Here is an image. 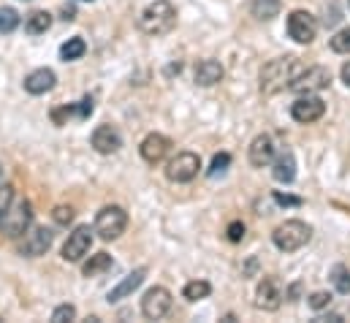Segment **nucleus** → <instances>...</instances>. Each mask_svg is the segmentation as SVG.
<instances>
[{
  "label": "nucleus",
  "mask_w": 350,
  "mask_h": 323,
  "mask_svg": "<svg viewBox=\"0 0 350 323\" xmlns=\"http://www.w3.org/2000/svg\"><path fill=\"white\" fill-rule=\"evenodd\" d=\"M198 168H201V158L196 153H176V158H172L166 166V177L172 182H190L196 179Z\"/></svg>",
  "instance_id": "nucleus-11"
},
{
  "label": "nucleus",
  "mask_w": 350,
  "mask_h": 323,
  "mask_svg": "<svg viewBox=\"0 0 350 323\" xmlns=\"http://www.w3.org/2000/svg\"><path fill=\"white\" fill-rule=\"evenodd\" d=\"M52 218H55V223H60V226H68V223L74 220V209H71V207H55Z\"/></svg>",
  "instance_id": "nucleus-32"
},
{
  "label": "nucleus",
  "mask_w": 350,
  "mask_h": 323,
  "mask_svg": "<svg viewBox=\"0 0 350 323\" xmlns=\"http://www.w3.org/2000/svg\"><path fill=\"white\" fill-rule=\"evenodd\" d=\"M128 229V212L122 207H103L95 218V234L106 242L120 240Z\"/></svg>",
  "instance_id": "nucleus-5"
},
{
  "label": "nucleus",
  "mask_w": 350,
  "mask_h": 323,
  "mask_svg": "<svg viewBox=\"0 0 350 323\" xmlns=\"http://www.w3.org/2000/svg\"><path fill=\"white\" fill-rule=\"evenodd\" d=\"M74 318H77V307L74 305H60L52 313V321L55 323H66V321H74Z\"/></svg>",
  "instance_id": "nucleus-29"
},
{
  "label": "nucleus",
  "mask_w": 350,
  "mask_h": 323,
  "mask_svg": "<svg viewBox=\"0 0 350 323\" xmlns=\"http://www.w3.org/2000/svg\"><path fill=\"white\" fill-rule=\"evenodd\" d=\"M169 150H172V139L169 136H163V133H150L144 142H142V147H139V153H142V158L147 163H161L166 155H169Z\"/></svg>",
  "instance_id": "nucleus-15"
},
{
  "label": "nucleus",
  "mask_w": 350,
  "mask_h": 323,
  "mask_svg": "<svg viewBox=\"0 0 350 323\" xmlns=\"http://www.w3.org/2000/svg\"><path fill=\"white\" fill-rule=\"evenodd\" d=\"M52 27V14L49 11H33L30 16H27V22H25V30L30 33V36H41V33H46Z\"/></svg>",
  "instance_id": "nucleus-22"
},
{
  "label": "nucleus",
  "mask_w": 350,
  "mask_h": 323,
  "mask_svg": "<svg viewBox=\"0 0 350 323\" xmlns=\"http://www.w3.org/2000/svg\"><path fill=\"white\" fill-rule=\"evenodd\" d=\"M212 294V285L206 283V280H193V283H187L185 288H182V296L187 299V302H198V299H206Z\"/></svg>",
  "instance_id": "nucleus-25"
},
{
  "label": "nucleus",
  "mask_w": 350,
  "mask_h": 323,
  "mask_svg": "<svg viewBox=\"0 0 350 323\" xmlns=\"http://www.w3.org/2000/svg\"><path fill=\"white\" fill-rule=\"evenodd\" d=\"M11 201H14V188L11 185H0V218L11 207Z\"/></svg>",
  "instance_id": "nucleus-34"
},
{
  "label": "nucleus",
  "mask_w": 350,
  "mask_h": 323,
  "mask_svg": "<svg viewBox=\"0 0 350 323\" xmlns=\"http://www.w3.org/2000/svg\"><path fill=\"white\" fill-rule=\"evenodd\" d=\"M307 66L296 57V55H285V57H274L263 66L261 71V92L263 95H277L282 90L291 87V81L296 79Z\"/></svg>",
  "instance_id": "nucleus-1"
},
{
  "label": "nucleus",
  "mask_w": 350,
  "mask_h": 323,
  "mask_svg": "<svg viewBox=\"0 0 350 323\" xmlns=\"http://www.w3.org/2000/svg\"><path fill=\"white\" fill-rule=\"evenodd\" d=\"M90 142H92V147L100 155H111V153H117L122 147V136H120V131L114 125H98L92 131V139Z\"/></svg>",
  "instance_id": "nucleus-14"
},
{
  "label": "nucleus",
  "mask_w": 350,
  "mask_h": 323,
  "mask_svg": "<svg viewBox=\"0 0 350 323\" xmlns=\"http://www.w3.org/2000/svg\"><path fill=\"white\" fill-rule=\"evenodd\" d=\"M348 5H350V0H348Z\"/></svg>",
  "instance_id": "nucleus-38"
},
{
  "label": "nucleus",
  "mask_w": 350,
  "mask_h": 323,
  "mask_svg": "<svg viewBox=\"0 0 350 323\" xmlns=\"http://www.w3.org/2000/svg\"><path fill=\"white\" fill-rule=\"evenodd\" d=\"M55 81H57V77H55L52 68H36V71H30L25 77V90L30 95H44V92H49L55 87Z\"/></svg>",
  "instance_id": "nucleus-16"
},
{
  "label": "nucleus",
  "mask_w": 350,
  "mask_h": 323,
  "mask_svg": "<svg viewBox=\"0 0 350 323\" xmlns=\"http://www.w3.org/2000/svg\"><path fill=\"white\" fill-rule=\"evenodd\" d=\"M280 8H282L280 0H253L250 3V14L256 19H274L280 14Z\"/></svg>",
  "instance_id": "nucleus-23"
},
{
  "label": "nucleus",
  "mask_w": 350,
  "mask_h": 323,
  "mask_svg": "<svg viewBox=\"0 0 350 323\" xmlns=\"http://www.w3.org/2000/svg\"><path fill=\"white\" fill-rule=\"evenodd\" d=\"M92 234H95V231H92L90 226H77V229L68 234L66 244H63V261H68V263L82 261L90 253V247H92Z\"/></svg>",
  "instance_id": "nucleus-9"
},
{
  "label": "nucleus",
  "mask_w": 350,
  "mask_h": 323,
  "mask_svg": "<svg viewBox=\"0 0 350 323\" xmlns=\"http://www.w3.org/2000/svg\"><path fill=\"white\" fill-rule=\"evenodd\" d=\"M332 283H334V288L340 294H350V269L345 263H337L332 269Z\"/></svg>",
  "instance_id": "nucleus-26"
},
{
  "label": "nucleus",
  "mask_w": 350,
  "mask_h": 323,
  "mask_svg": "<svg viewBox=\"0 0 350 323\" xmlns=\"http://www.w3.org/2000/svg\"><path fill=\"white\" fill-rule=\"evenodd\" d=\"M228 166H231V155H228V153H220V155H215V158H212V168H209V177H217V174H223Z\"/></svg>",
  "instance_id": "nucleus-30"
},
{
  "label": "nucleus",
  "mask_w": 350,
  "mask_h": 323,
  "mask_svg": "<svg viewBox=\"0 0 350 323\" xmlns=\"http://www.w3.org/2000/svg\"><path fill=\"white\" fill-rule=\"evenodd\" d=\"M274 179L277 182H293L296 179V158L291 150H282L277 158H274Z\"/></svg>",
  "instance_id": "nucleus-19"
},
{
  "label": "nucleus",
  "mask_w": 350,
  "mask_h": 323,
  "mask_svg": "<svg viewBox=\"0 0 350 323\" xmlns=\"http://www.w3.org/2000/svg\"><path fill=\"white\" fill-rule=\"evenodd\" d=\"M326 114V101L307 92V95H299L293 103H291V117L301 125H310V122H318L321 117Z\"/></svg>",
  "instance_id": "nucleus-7"
},
{
  "label": "nucleus",
  "mask_w": 350,
  "mask_h": 323,
  "mask_svg": "<svg viewBox=\"0 0 350 323\" xmlns=\"http://www.w3.org/2000/svg\"><path fill=\"white\" fill-rule=\"evenodd\" d=\"M271 161H274V142H271V136H266V133L256 136L253 144H250V163L256 168H263Z\"/></svg>",
  "instance_id": "nucleus-17"
},
{
  "label": "nucleus",
  "mask_w": 350,
  "mask_h": 323,
  "mask_svg": "<svg viewBox=\"0 0 350 323\" xmlns=\"http://www.w3.org/2000/svg\"><path fill=\"white\" fill-rule=\"evenodd\" d=\"M220 79H223V66L217 60H201L196 66V84L212 87V84H217Z\"/></svg>",
  "instance_id": "nucleus-20"
},
{
  "label": "nucleus",
  "mask_w": 350,
  "mask_h": 323,
  "mask_svg": "<svg viewBox=\"0 0 350 323\" xmlns=\"http://www.w3.org/2000/svg\"><path fill=\"white\" fill-rule=\"evenodd\" d=\"M30 223H33V207H30V201H25V198L22 201H11V207L0 218V231L8 240H16V237H22L30 229Z\"/></svg>",
  "instance_id": "nucleus-4"
},
{
  "label": "nucleus",
  "mask_w": 350,
  "mask_h": 323,
  "mask_svg": "<svg viewBox=\"0 0 350 323\" xmlns=\"http://www.w3.org/2000/svg\"><path fill=\"white\" fill-rule=\"evenodd\" d=\"M114 266V261H111V255L109 253H95V255H90V261L85 263V277H98V274H103V272H109Z\"/></svg>",
  "instance_id": "nucleus-21"
},
{
  "label": "nucleus",
  "mask_w": 350,
  "mask_h": 323,
  "mask_svg": "<svg viewBox=\"0 0 350 323\" xmlns=\"http://www.w3.org/2000/svg\"><path fill=\"white\" fill-rule=\"evenodd\" d=\"M332 305V294L329 291H315L312 296H310V307L312 310H323V307H329Z\"/></svg>",
  "instance_id": "nucleus-31"
},
{
  "label": "nucleus",
  "mask_w": 350,
  "mask_h": 323,
  "mask_svg": "<svg viewBox=\"0 0 350 323\" xmlns=\"http://www.w3.org/2000/svg\"><path fill=\"white\" fill-rule=\"evenodd\" d=\"M3 177H5V168L0 166V185H3Z\"/></svg>",
  "instance_id": "nucleus-37"
},
{
  "label": "nucleus",
  "mask_w": 350,
  "mask_h": 323,
  "mask_svg": "<svg viewBox=\"0 0 350 323\" xmlns=\"http://www.w3.org/2000/svg\"><path fill=\"white\" fill-rule=\"evenodd\" d=\"M271 240L277 244V250H282V253H296V250H301L304 244L312 240V229H310L304 220H285V223H280V226L274 229Z\"/></svg>",
  "instance_id": "nucleus-3"
},
{
  "label": "nucleus",
  "mask_w": 350,
  "mask_h": 323,
  "mask_svg": "<svg viewBox=\"0 0 350 323\" xmlns=\"http://www.w3.org/2000/svg\"><path fill=\"white\" fill-rule=\"evenodd\" d=\"M142 313H144V318H150V321L166 318V315L172 313V294H169L166 288H161V285L150 288V291L144 294V299H142Z\"/></svg>",
  "instance_id": "nucleus-10"
},
{
  "label": "nucleus",
  "mask_w": 350,
  "mask_h": 323,
  "mask_svg": "<svg viewBox=\"0 0 350 323\" xmlns=\"http://www.w3.org/2000/svg\"><path fill=\"white\" fill-rule=\"evenodd\" d=\"M85 52H88V44H85V38H68V41L60 47V57H63L66 63H71V60H79Z\"/></svg>",
  "instance_id": "nucleus-24"
},
{
  "label": "nucleus",
  "mask_w": 350,
  "mask_h": 323,
  "mask_svg": "<svg viewBox=\"0 0 350 323\" xmlns=\"http://www.w3.org/2000/svg\"><path fill=\"white\" fill-rule=\"evenodd\" d=\"M332 49L337 55H350V27H342L340 33L332 36Z\"/></svg>",
  "instance_id": "nucleus-28"
},
{
  "label": "nucleus",
  "mask_w": 350,
  "mask_h": 323,
  "mask_svg": "<svg viewBox=\"0 0 350 323\" xmlns=\"http://www.w3.org/2000/svg\"><path fill=\"white\" fill-rule=\"evenodd\" d=\"M176 25V8L172 0H155L150 3L142 16H139V27L147 36H163Z\"/></svg>",
  "instance_id": "nucleus-2"
},
{
  "label": "nucleus",
  "mask_w": 350,
  "mask_h": 323,
  "mask_svg": "<svg viewBox=\"0 0 350 323\" xmlns=\"http://www.w3.org/2000/svg\"><path fill=\"white\" fill-rule=\"evenodd\" d=\"M288 36L296 44H312L315 36H318V19L310 11H304V8L291 11V16H288Z\"/></svg>",
  "instance_id": "nucleus-6"
},
{
  "label": "nucleus",
  "mask_w": 350,
  "mask_h": 323,
  "mask_svg": "<svg viewBox=\"0 0 350 323\" xmlns=\"http://www.w3.org/2000/svg\"><path fill=\"white\" fill-rule=\"evenodd\" d=\"M144 277H147V269L142 266V269H133L120 285H114L111 291H109V302L114 305V302H120V299H125V296H131L142 283H144Z\"/></svg>",
  "instance_id": "nucleus-18"
},
{
  "label": "nucleus",
  "mask_w": 350,
  "mask_h": 323,
  "mask_svg": "<svg viewBox=\"0 0 350 323\" xmlns=\"http://www.w3.org/2000/svg\"><path fill=\"white\" fill-rule=\"evenodd\" d=\"M340 77H342V81H345V84H348V87H350V60H348V63H345V66H342V71H340Z\"/></svg>",
  "instance_id": "nucleus-36"
},
{
  "label": "nucleus",
  "mask_w": 350,
  "mask_h": 323,
  "mask_svg": "<svg viewBox=\"0 0 350 323\" xmlns=\"http://www.w3.org/2000/svg\"><path fill=\"white\" fill-rule=\"evenodd\" d=\"M16 27H19V14H16V8H11V5L0 8V33H14Z\"/></svg>",
  "instance_id": "nucleus-27"
},
{
  "label": "nucleus",
  "mask_w": 350,
  "mask_h": 323,
  "mask_svg": "<svg viewBox=\"0 0 350 323\" xmlns=\"http://www.w3.org/2000/svg\"><path fill=\"white\" fill-rule=\"evenodd\" d=\"M245 231H247V229H245V223H239V220H234V223H231V226H228V231H226V234H228V242H242V240H245Z\"/></svg>",
  "instance_id": "nucleus-33"
},
{
  "label": "nucleus",
  "mask_w": 350,
  "mask_h": 323,
  "mask_svg": "<svg viewBox=\"0 0 350 323\" xmlns=\"http://www.w3.org/2000/svg\"><path fill=\"white\" fill-rule=\"evenodd\" d=\"M52 242H55V234L49 229H33L30 234H25V242L19 244V253L27 258H38L52 247Z\"/></svg>",
  "instance_id": "nucleus-13"
},
{
  "label": "nucleus",
  "mask_w": 350,
  "mask_h": 323,
  "mask_svg": "<svg viewBox=\"0 0 350 323\" xmlns=\"http://www.w3.org/2000/svg\"><path fill=\"white\" fill-rule=\"evenodd\" d=\"M332 84V71L323 68V66H312V68H304L296 79L291 81L288 90L299 92V95H307V92H321Z\"/></svg>",
  "instance_id": "nucleus-8"
},
{
  "label": "nucleus",
  "mask_w": 350,
  "mask_h": 323,
  "mask_svg": "<svg viewBox=\"0 0 350 323\" xmlns=\"http://www.w3.org/2000/svg\"><path fill=\"white\" fill-rule=\"evenodd\" d=\"M285 294H282V283L277 277H263L258 283V291H256V307L266 310V313H274L280 310Z\"/></svg>",
  "instance_id": "nucleus-12"
},
{
  "label": "nucleus",
  "mask_w": 350,
  "mask_h": 323,
  "mask_svg": "<svg viewBox=\"0 0 350 323\" xmlns=\"http://www.w3.org/2000/svg\"><path fill=\"white\" fill-rule=\"evenodd\" d=\"M274 201L280 204V207H301V198H296V196H285V193H274Z\"/></svg>",
  "instance_id": "nucleus-35"
}]
</instances>
